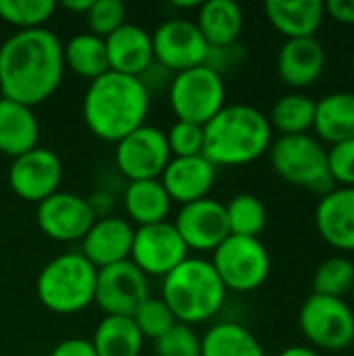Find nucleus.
<instances>
[{
    "instance_id": "obj_1",
    "label": "nucleus",
    "mask_w": 354,
    "mask_h": 356,
    "mask_svg": "<svg viewBox=\"0 0 354 356\" xmlns=\"http://www.w3.org/2000/svg\"><path fill=\"white\" fill-rule=\"evenodd\" d=\"M63 73V44L46 27L17 31L0 46V92L6 100L33 108L56 92Z\"/></svg>"
},
{
    "instance_id": "obj_2",
    "label": "nucleus",
    "mask_w": 354,
    "mask_h": 356,
    "mask_svg": "<svg viewBox=\"0 0 354 356\" xmlns=\"http://www.w3.org/2000/svg\"><path fill=\"white\" fill-rule=\"evenodd\" d=\"M150 108V92L140 77L106 71L90 81L83 96V121L104 142H121L144 125Z\"/></svg>"
},
{
    "instance_id": "obj_3",
    "label": "nucleus",
    "mask_w": 354,
    "mask_h": 356,
    "mask_svg": "<svg viewBox=\"0 0 354 356\" xmlns=\"http://www.w3.org/2000/svg\"><path fill=\"white\" fill-rule=\"evenodd\" d=\"M273 144V129L265 113L250 104H225L204 125L207 156L215 167H242L255 163Z\"/></svg>"
},
{
    "instance_id": "obj_4",
    "label": "nucleus",
    "mask_w": 354,
    "mask_h": 356,
    "mask_svg": "<svg viewBox=\"0 0 354 356\" xmlns=\"http://www.w3.org/2000/svg\"><path fill=\"white\" fill-rule=\"evenodd\" d=\"M225 294L227 290L211 261L188 257L163 277L161 300L177 323L194 325L215 317L225 302Z\"/></svg>"
},
{
    "instance_id": "obj_5",
    "label": "nucleus",
    "mask_w": 354,
    "mask_h": 356,
    "mask_svg": "<svg viewBox=\"0 0 354 356\" xmlns=\"http://www.w3.org/2000/svg\"><path fill=\"white\" fill-rule=\"evenodd\" d=\"M98 269L81 252H65L38 275L35 292L40 302L56 315H73L94 302Z\"/></svg>"
},
{
    "instance_id": "obj_6",
    "label": "nucleus",
    "mask_w": 354,
    "mask_h": 356,
    "mask_svg": "<svg viewBox=\"0 0 354 356\" xmlns=\"http://www.w3.org/2000/svg\"><path fill=\"white\" fill-rule=\"evenodd\" d=\"M273 171L288 184L319 196L334 190L328 167V148L315 136H280L269 148Z\"/></svg>"
},
{
    "instance_id": "obj_7",
    "label": "nucleus",
    "mask_w": 354,
    "mask_h": 356,
    "mask_svg": "<svg viewBox=\"0 0 354 356\" xmlns=\"http://www.w3.org/2000/svg\"><path fill=\"white\" fill-rule=\"evenodd\" d=\"M221 284L232 292H255L259 290L271 271V257L259 238L227 236L215 250L213 261Z\"/></svg>"
},
{
    "instance_id": "obj_8",
    "label": "nucleus",
    "mask_w": 354,
    "mask_h": 356,
    "mask_svg": "<svg viewBox=\"0 0 354 356\" xmlns=\"http://www.w3.org/2000/svg\"><path fill=\"white\" fill-rule=\"evenodd\" d=\"M169 104L177 121L204 127L225 106V83L221 73L207 65L175 73L169 83Z\"/></svg>"
},
{
    "instance_id": "obj_9",
    "label": "nucleus",
    "mask_w": 354,
    "mask_h": 356,
    "mask_svg": "<svg viewBox=\"0 0 354 356\" xmlns=\"http://www.w3.org/2000/svg\"><path fill=\"white\" fill-rule=\"evenodd\" d=\"M298 325L315 350L342 353L354 344V309L342 298L311 294L300 307Z\"/></svg>"
},
{
    "instance_id": "obj_10",
    "label": "nucleus",
    "mask_w": 354,
    "mask_h": 356,
    "mask_svg": "<svg viewBox=\"0 0 354 356\" xmlns=\"http://www.w3.org/2000/svg\"><path fill=\"white\" fill-rule=\"evenodd\" d=\"M150 38L154 63L165 71L182 73L194 67H202L209 60L211 48L194 21L179 17L167 19L154 29Z\"/></svg>"
},
{
    "instance_id": "obj_11",
    "label": "nucleus",
    "mask_w": 354,
    "mask_h": 356,
    "mask_svg": "<svg viewBox=\"0 0 354 356\" xmlns=\"http://www.w3.org/2000/svg\"><path fill=\"white\" fill-rule=\"evenodd\" d=\"M171 161L167 134L152 125H142L117 142L115 163L129 181L159 179Z\"/></svg>"
},
{
    "instance_id": "obj_12",
    "label": "nucleus",
    "mask_w": 354,
    "mask_h": 356,
    "mask_svg": "<svg viewBox=\"0 0 354 356\" xmlns=\"http://www.w3.org/2000/svg\"><path fill=\"white\" fill-rule=\"evenodd\" d=\"M188 259V248L173 223L163 221L144 225L134 232L129 261L148 277H165L182 261Z\"/></svg>"
},
{
    "instance_id": "obj_13",
    "label": "nucleus",
    "mask_w": 354,
    "mask_h": 356,
    "mask_svg": "<svg viewBox=\"0 0 354 356\" xmlns=\"http://www.w3.org/2000/svg\"><path fill=\"white\" fill-rule=\"evenodd\" d=\"M148 298V277L131 261L98 269L94 302L106 315L134 317L140 305Z\"/></svg>"
},
{
    "instance_id": "obj_14",
    "label": "nucleus",
    "mask_w": 354,
    "mask_h": 356,
    "mask_svg": "<svg viewBox=\"0 0 354 356\" xmlns=\"http://www.w3.org/2000/svg\"><path fill=\"white\" fill-rule=\"evenodd\" d=\"M63 179V163L48 148H33L13 159L8 169L10 190L27 202H42L58 192Z\"/></svg>"
},
{
    "instance_id": "obj_15",
    "label": "nucleus",
    "mask_w": 354,
    "mask_h": 356,
    "mask_svg": "<svg viewBox=\"0 0 354 356\" xmlns=\"http://www.w3.org/2000/svg\"><path fill=\"white\" fill-rule=\"evenodd\" d=\"M35 221L46 238L56 242H75L83 240L96 221V215L88 198L69 192H56L38 204Z\"/></svg>"
},
{
    "instance_id": "obj_16",
    "label": "nucleus",
    "mask_w": 354,
    "mask_h": 356,
    "mask_svg": "<svg viewBox=\"0 0 354 356\" xmlns=\"http://www.w3.org/2000/svg\"><path fill=\"white\" fill-rule=\"evenodd\" d=\"M173 225L188 250L213 252L230 236L225 204L213 198L184 204Z\"/></svg>"
},
{
    "instance_id": "obj_17",
    "label": "nucleus",
    "mask_w": 354,
    "mask_h": 356,
    "mask_svg": "<svg viewBox=\"0 0 354 356\" xmlns=\"http://www.w3.org/2000/svg\"><path fill=\"white\" fill-rule=\"evenodd\" d=\"M325 65L328 54L317 38L286 40L275 60L280 79L294 92L315 86L321 79Z\"/></svg>"
},
{
    "instance_id": "obj_18",
    "label": "nucleus",
    "mask_w": 354,
    "mask_h": 356,
    "mask_svg": "<svg viewBox=\"0 0 354 356\" xmlns=\"http://www.w3.org/2000/svg\"><path fill=\"white\" fill-rule=\"evenodd\" d=\"M134 227L119 217H100L92 223L81 240V254L96 267L104 269L129 261L134 244Z\"/></svg>"
},
{
    "instance_id": "obj_19",
    "label": "nucleus",
    "mask_w": 354,
    "mask_h": 356,
    "mask_svg": "<svg viewBox=\"0 0 354 356\" xmlns=\"http://www.w3.org/2000/svg\"><path fill=\"white\" fill-rule=\"evenodd\" d=\"M315 227L325 244L354 252V188H334L323 194L315 209Z\"/></svg>"
},
{
    "instance_id": "obj_20",
    "label": "nucleus",
    "mask_w": 354,
    "mask_h": 356,
    "mask_svg": "<svg viewBox=\"0 0 354 356\" xmlns=\"http://www.w3.org/2000/svg\"><path fill=\"white\" fill-rule=\"evenodd\" d=\"M217 167L207 156H186L171 159L161 175V184L167 190L171 202L190 204L202 198H209V192L215 184Z\"/></svg>"
},
{
    "instance_id": "obj_21",
    "label": "nucleus",
    "mask_w": 354,
    "mask_h": 356,
    "mask_svg": "<svg viewBox=\"0 0 354 356\" xmlns=\"http://www.w3.org/2000/svg\"><path fill=\"white\" fill-rule=\"evenodd\" d=\"M104 46H106L108 71L129 77H142L154 63L152 38L140 25H131V23L121 25L117 31L104 38Z\"/></svg>"
},
{
    "instance_id": "obj_22",
    "label": "nucleus",
    "mask_w": 354,
    "mask_h": 356,
    "mask_svg": "<svg viewBox=\"0 0 354 356\" xmlns=\"http://www.w3.org/2000/svg\"><path fill=\"white\" fill-rule=\"evenodd\" d=\"M265 15L286 40L315 38L325 19V4L321 0H267Z\"/></svg>"
},
{
    "instance_id": "obj_23",
    "label": "nucleus",
    "mask_w": 354,
    "mask_h": 356,
    "mask_svg": "<svg viewBox=\"0 0 354 356\" xmlns=\"http://www.w3.org/2000/svg\"><path fill=\"white\" fill-rule=\"evenodd\" d=\"M194 23L211 50L232 48L242 33L244 13L234 0H209L200 2Z\"/></svg>"
},
{
    "instance_id": "obj_24",
    "label": "nucleus",
    "mask_w": 354,
    "mask_h": 356,
    "mask_svg": "<svg viewBox=\"0 0 354 356\" xmlns=\"http://www.w3.org/2000/svg\"><path fill=\"white\" fill-rule=\"evenodd\" d=\"M40 123L31 106L0 98V152L17 159L38 148Z\"/></svg>"
},
{
    "instance_id": "obj_25",
    "label": "nucleus",
    "mask_w": 354,
    "mask_h": 356,
    "mask_svg": "<svg viewBox=\"0 0 354 356\" xmlns=\"http://www.w3.org/2000/svg\"><path fill=\"white\" fill-rule=\"evenodd\" d=\"M313 131L328 146L354 140V92H332L317 100Z\"/></svg>"
},
{
    "instance_id": "obj_26",
    "label": "nucleus",
    "mask_w": 354,
    "mask_h": 356,
    "mask_svg": "<svg viewBox=\"0 0 354 356\" xmlns=\"http://www.w3.org/2000/svg\"><path fill=\"white\" fill-rule=\"evenodd\" d=\"M123 207L127 217L138 223V227H144L167 221V215L171 211V198L163 188L161 179L129 181L123 194Z\"/></svg>"
},
{
    "instance_id": "obj_27",
    "label": "nucleus",
    "mask_w": 354,
    "mask_h": 356,
    "mask_svg": "<svg viewBox=\"0 0 354 356\" xmlns=\"http://www.w3.org/2000/svg\"><path fill=\"white\" fill-rule=\"evenodd\" d=\"M90 342L96 356H140L144 338L131 317L106 315Z\"/></svg>"
},
{
    "instance_id": "obj_28",
    "label": "nucleus",
    "mask_w": 354,
    "mask_h": 356,
    "mask_svg": "<svg viewBox=\"0 0 354 356\" xmlns=\"http://www.w3.org/2000/svg\"><path fill=\"white\" fill-rule=\"evenodd\" d=\"M200 356H265V350L250 330L234 321H221L202 336Z\"/></svg>"
},
{
    "instance_id": "obj_29",
    "label": "nucleus",
    "mask_w": 354,
    "mask_h": 356,
    "mask_svg": "<svg viewBox=\"0 0 354 356\" xmlns=\"http://www.w3.org/2000/svg\"><path fill=\"white\" fill-rule=\"evenodd\" d=\"M315 104L311 96L303 92L284 94L269 113V125L280 136H303L313 131L315 123Z\"/></svg>"
},
{
    "instance_id": "obj_30",
    "label": "nucleus",
    "mask_w": 354,
    "mask_h": 356,
    "mask_svg": "<svg viewBox=\"0 0 354 356\" xmlns=\"http://www.w3.org/2000/svg\"><path fill=\"white\" fill-rule=\"evenodd\" d=\"M65 67H69L75 75L94 81L96 77L108 71L106 46L104 40L92 33H77L63 46Z\"/></svg>"
},
{
    "instance_id": "obj_31",
    "label": "nucleus",
    "mask_w": 354,
    "mask_h": 356,
    "mask_svg": "<svg viewBox=\"0 0 354 356\" xmlns=\"http://www.w3.org/2000/svg\"><path fill=\"white\" fill-rule=\"evenodd\" d=\"M232 236L259 238L267 225V209L255 194H238L225 204Z\"/></svg>"
},
{
    "instance_id": "obj_32",
    "label": "nucleus",
    "mask_w": 354,
    "mask_h": 356,
    "mask_svg": "<svg viewBox=\"0 0 354 356\" xmlns=\"http://www.w3.org/2000/svg\"><path fill=\"white\" fill-rule=\"evenodd\" d=\"M354 288V263L338 254L319 263L313 275V294L328 298H346Z\"/></svg>"
},
{
    "instance_id": "obj_33",
    "label": "nucleus",
    "mask_w": 354,
    "mask_h": 356,
    "mask_svg": "<svg viewBox=\"0 0 354 356\" xmlns=\"http://www.w3.org/2000/svg\"><path fill=\"white\" fill-rule=\"evenodd\" d=\"M56 10L54 0H0V19L19 31L42 29Z\"/></svg>"
},
{
    "instance_id": "obj_34",
    "label": "nucleus",
    "mask_w": 354,
    "mask_h": 356,
    "mask_svg": "<svg viewBox=\"0 0 354 356\" xmlns=\"http://www.w3.org/2000/svg\"><path fill=\"white\" fill-rule=\"evenodd\" d=\"M134 323L140 330L144 340H159L163 338L175 323L177 319L169 311V307L161 298H148L140 305V309L134 313Z\"/></svg>"
},
{
    "instance_id": "obj_35",
    "label": "nucleus",
    "mask_w": 354,
    "mask_h": 356,
    "mask_svg": "<svg viewBox=\"0 0 354 356\" xmlns=\"http://www.w3.org/2000/svg\"><path fill=\"white\" fill-rule=\"evenodd\" d=\"M125 17L127 10L121 0H92L86 13L90 33L102 40L108 38L113 31H117L121 25H125Z\"/></svg>"
},
{
    "instance_id": "obj_36",
    "label": "nucleus",
    "mask_w": 354,
    "mask_h": 356,
    "mask_svg": "<svg viewBox=\"0 0 354 356\" xmlns=\"http://www.w3.org/2000/svg\"><path fill=\"white\" fill-rule=\"evenodd\" d=\"M167 144L173 159L200 156L204 148V127L188 121H175L167 131Z\"/></svg>"
},
{
    "instance_id": "obj_37",
    "label": "nucleus",
    "mask_w": 354,
    "mask_h": 356,
    "mask_svg": "<svg viewBox=\"0 0 354 356\" xmlns=\"http://www.w3.org/2000/svg\"><path fill=\"white\" fill-rule=\"evenodd\" d=\"M156 356H200V338L192 325L175 323L156 340Z\"/></svg>"
},
{
    "instance_id": "obj_38",
    "label": "nucleus",
    "mask_w": 354,
    "mask_h": 356,
    "mask_svg": "<svg viewBox=\"0 0 354 356\" xmlns=\"http://www.w3.org/2000/svg\"><path fill=\"white\" fill-rule=\"evenodd\" d=\"M328 167L334 186L354 188V140L328 148Z\"/></svg>"
},
{
    "instance_id": "obj_39",
    "label": "nucleus",
    "mask_w": 354,
    "mask_h": 356,
    "mask_svg": "<svg viewBox=\"0 0 354 356\" xmlns=\"http://www.w3.org/2000/svg\"><path fill=\"white\" fill-rule=\"evenodd\" d=\"M50 356H96V353H94V346L90 340L69 338V340H63L61 344H56Z\"/></svg>"
},
{
    "instance_id": "obj_40",
    "label": "nucleus",
    "mask_w": 354,
    "mask_h": 356,
    "mask_svg": "<svg viewBox=\"0 0 354 356\" xmlns=\"http://www.w3.org/2000/svg\"><path fill=\"white\" fill-rule=\"evenodd\" d=\"M325 15H330L336 23L354 25V0H328Z\"/></svg>"
},
{
    "instance_id": "obj_41",
    "label": "nucleus",
    "mask_w": 354,
    "mask_h": 356,
    "mask_svg": "<svg viewBox=\"0 0 354 356\" xmlns=\"http://www.w3.org/2000/svg\"><path fill=\"white\" fill-rule=\"evenodd\" d=\"M92 0H65L63 2V8L71 10V13H79V15H86L88 8H90Z\"/></svg>"
},
{
    "instance_id": "obj_42",
    "label": "nucleus",
    "mask_w": 354,
    "mask_h": 356,
    "mask_svg": "<svg viewBox=\"0 0 354 356\" xmlns=\"http://www.w3.org/2000/svg\"><path fill=\"white\" fill-rule=\"evenodd\" d=\"M277 356H321L315 348L311 346H290L286 350H282Z\"/></svg>"
},
{
    "instance_id": "obj_43",
    "label": "nucleus",
    "mask_w": 354,
    "mask_h": 356,
    "mask_svg": "<svg viewBox=\"0 0 354 356\" xmlns=\"http://www.w3.org/2000/svg\"><path fill=\"white\" fill-rule=\"evenodd\" d=\"M351 298H353V307H354V288H353V292H351Z\"/></svg>"
},
{
    "instance_id": "obj_44",
    "label": "nucleus",
    "mask_w": 354,
    "mask_h": 356,
    "mask_svg": "<svg viewBox=\"0 0 354 356\" xmlns=\"http://www.w3.org/2000/svg\"><path fill=\"white\" fill-rule=\"evenodd\" d=\"M353 69H354V56H353Z\"/></svg>"
}]
</instances>
